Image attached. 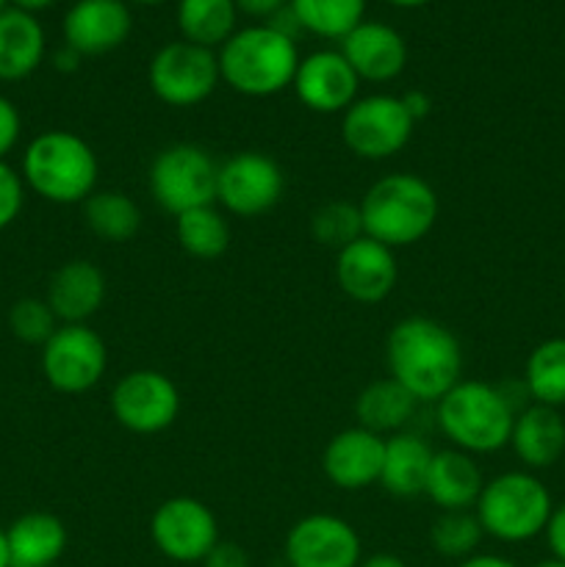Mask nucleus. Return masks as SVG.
<instances>
[{
    "label": "nucleus",
    "instance_id": "obj_1",
    "mask_svg": "<svg viewBox=\"0 0 565 567\" xmlns=\"http://www.w3.org/2000/svg\"><path fill=\"white\" fill-rule=\"evenodd\" d=\"M388 377L408 388L419 404H435L463 380V349L441 321L408 316L386 338Z\"/></svg>",
    "mask_w": 565,
    "mask_h": 567
},
{
    "label": "nucleus",
    "instance_id": "obj_2",
    "mask_svg": "<svg viewBox=\"0 0 565 567\" xmlns=\"http://www.w3.org/2000/svg\"><path fill=\"white\" fill-rule=\"evenodd\" d=\"M363 236L386 244L393 252L430 236L441 214V199L424 177L393 172L366 188L360 199Z\"/></svg>",
    "mask_w": 565,
    "mask_h": 567
},
{
    "label": "nucleus",
    "instance_id": "obj_3",
    "mask_svg": "<svg viewBox=\"0 0 565 567\" xmlns=\"http://www.w3.org/2000/svg\"><path fill=\"white\" fill-rule=\"evenodd\" d=\"M219 75L244 97H271L294 83L299 50L291 37L271 25L238 28L216 53Z\"/></svg>",
    "mask_w": 565,
    "mask_h": 567
},
{
    "label": "nucleus",
    "instance_id": "obj_4",
    "mask_svg": "<svg viewBox=\"0 0 565 567\" xmlns=\"http://www.w3.org/2000/svg\"><path fill=\"white\" fill-rule=\"evenodd\" d=\"M22 183L53 205H78L97 192L100 164L92 144L72 131H44L22 153Z\"/></svg>",
    "mask_w": 565,
    "mask_h": 567
},
{
    "label": "nucleus",
    "instance_id": "obj_5",
    "mask_svg": "<svg viewBox=\"0 0 565 567\" xmlns=\"http://www.w3.org/2000/svg\"><path fill=\"white\" fill-rule=\"evenodd\" d=\"M435 404L438 426L452 449L474 457L510 446V432L518 410L502 388L482 380H460Z\"/></svg>",
    "mask_w": 565,
    "mask_h": 567
},
{
    "label": "nucleus",
    "instance_id": "obj_6",
    "mask_svg": "<svg viewBox=\"0 0 565 567\" xmlns=\"http://www.w3.org/2000/svg\"><path fill=\"white\" fill-rule=\"evenodd\" d=\"M554 513L552 493L530 471H507L485 482L474 515L499 543H526L543 535Z\"/></svg>",
    "mask_w": 565,
    "mask_h": 567
},
{
    "label": "nucleus",
    "instance_id": "obj_7",
    "mask_svg": "<svg viewBox=\"0 0 565 567\" xmlns=\"http://www.w3.org/2000/svg\"><path fill=\"white\" fill-rule=\"evenodd\" d=\"M219 164L205 147L192 142L170 144L153 158L147 186L161 210L181 216L186 210L216 205Z\"/></svg>",
    "mask_w": 565,
    "mask_h": 567
},
{
    "label": "nucleus",
    "instance_id": "obj_8",
    "mask_svg": "<svg viewBox=\"0 0 565 567\" xmlns=\"http://www.w3.org/2000/svg\"><path fill=\"white\" fill-rule=\"evenodd\" d=\"M415 131V120L402 97L369 94L358 97L341 114V142L363 161H388L402 153Z\"/></svg>",
    "mask_w": 565,
    "mask_h": 567
},
{
    "label": "nucleus",
    "instance_id": "obj_9",
    "mask_svg": "<svg viewBox=\"0 0 565 567\" xmlns=\"http://www.w3.org/2000/svg\"><path fill=\"white\" fill-rule=\"evenodd\" d=\"M147 81L161 103L172 109H192L205 103L219 86V61L214 50L177 39L153 55Z\"/></svg>",
    "mask_w": 565,
    "mask_h": 567
},
{
    "label": "nucleus",
    "instance_id": "obj_10",
    "mask_svg": "<svg viewBox=\"0 0 565 567\" xmlns=\"http://www.w3.org/2000/svg\"><path fill=\"white\" fill-rule=\"evenodd\" d=\"M286 192L280 164L258 150H244L219 164L216 203L238 219H255L275 208Z\"/></svg>",
    "mask_w": 565,
    "mask_h": 567
},
{
    "label": "nucleus",
    "instance_id": "obj_11",
    "mask_svg": "<svg viewBox=\"0 0 565 567\" xmlns=\"http://www.w3.org/2000/svg\"><path fill=\"white\" fill-rule=\"evenodd\" d=\"M109 369L105 341L89 324H61L42 347V374L53 391L78 396L103 380Z\"/></svg>",
    "mask_w": 565,
    "mask_h": 567
},
{
    "label": "nucleus",
    "instance_id": "obj_12",
    "mask_svg": "<svg viewBox=\"0 0 565 567\" xmlns=\"http://www.w3.org/2000/svg\"><path fill=\"white\" fill-rule=\"evenodd\" d=\"M111 413L133 435H158L177 421L181 391L164 371L136 369L111 388Z\"/></svg>",
    "mask_w": 565,
    "mask_h": 567
},
{
    "label": "nucleus",
    "instance_id": "obj_13",
    "mask_svg": "<svg viewBox=\"0 0 565 567\" xmlns=\"http://www.w3.org/2000/svg\"><path fill=\"white\" fill-rule=\"evenodd\" d=\"M150 540L172 563H203L219 543V520L199 498H166L150 518Z\"/></svg>",
    "mask_w": 565,
    "mask_h": 567
},
{
    "label": "nucleus",
    "instance_id": "obj_14",
    "mask_svg": "<svg viewBox=\"0 0 565 567\" xmlns=\"http://www.w3.org/2000/svg\"><path fill=\"white\" fill-rule=\"evenodd\" d=\"M282 554L288 567H358L363 543L349 520L314 513L288 529Z\"/></svg>",
    "mask_w": 565,
    "mask_h": 567
},
{
    "label": "nucleus",
    "instance_id": "obj_15",
    "mask_svg": "<svg viewBox=\"0 0 565 567\" xmlns=\"http://www.w3.org/2000/svg\"><path fill=\"white\" fill-rule=\"evenodd\" d=\"M291 89L314 114H343L358 100L360 78L341 50H316L299 59Z\"/></svg>",
    "mask_w": 565,
    "mask_h": 567
},
{
    "label": "nucleus",
    "instance_id": "obj_16",
    "mask_svg": "<svg viewBox=\"0 0 565 567\" xmlns=\"http://www.w3.org/2000/svg\"><path fill=\"white\" fill-rule=\"evenodd\" d=\"M397 252L369 236H360L336 255V282L352 302L377 305L397 288Z\"/></svg>",
    "mask_w": 565,
    "mask_h": 567
},
{
    "label": "nucleus",
    "instance_id": "obj_17",
    "mask_svg": "<svg viewBox=\"0 0 565 567\" xmlns=\"http://www.w3.org/2000/svg\"><path fill=\"white\" fill-rule=\"evenodd\" d=\"M382 457H386V437L363 426H349L327 441L321 471L338 491H366L380 482Z\"/></svg>",
    "mask_w": 565,
    "mask_h": 567
},
{
    "label": "nucleus",
    "instance_id": "obj_18",
    "mask_svg": "<svg viewBox=\"0 0 565 567\" xmlns=\"http://www.w3.org/2000/svg\"><path fill=\"white\" fill-rule=\"evenodd\" d=\"M133 14L125 0H75L64 14V44L75 53L105 55L131 37Z\"/></svg>",
    "mask_w": 565,
    "mask_h": 567
},
{
    "label": "nucleus",
    "instance_id": "obj_19",
    "mask_svg": "<svg viewBox=\"0 0 565 567\" xmlns=\"http://www.w3.org/2000/svg\"><path fill=\"white\" fill-rule=\"evenodd\" d=\"M341 55L360 81L388 83L404 72L408 44L402 33L388 22L363 20L341 39Z\"/></svg>",
    "mask_w": 565,
    "mask_h": 567
},
{
    "label": "nucleus",
    "instance_id": "obj_20",
    "mask_svg": "<svg viewBox=\"0 0 565 567\" xmlns=\"http://www.w3.org/2000/svg\"><path fill=\"white\" fill-rule=\"evenodd\" d=\"M105 275L92 260H66L53 271L44 302L59 324H86L105 302Z\"/></svg>",
    "mask_w": 565,
    "mask_h": 567
},
{
    "label": "nucleus",
    "instance_id": "obj_21",
    "mask_svg": "<svg viewBox=\"0 0 565 567\" xmlns=\"http://www.w3.org/2000/svg\"><path fill=\"white\" fill-rule=\"evenodd\" d=\"M482 487H485V476H482V468L471 454L460 452V449H443V452L432 454L424 496L441 513L474 509Z\"/></svg>",
    "mask_w": 565,
    "mask_h": 567
},
{
    "label": "nucleus",
    "instance_id": "obj_22",
    "mask_svg": "<svg viewBox=\"0 0 565 567\" xmlns=\"http://www.w3.org/2000/svg\"><path fill=\"white\" fill-rule=\"evenodd\" d=\"M510 446L530 471L552 468L565 452V421L559 410L546 404L518 410L510 432Z\"/></svg>",
    "mask_w": 565,
    "mask_h": 567
},
{
    "label": "nucleus",
    "instance_id": "obj_23",
    "mask_svg": "<svg viewBox=\"0 0 565 567\" xmlns=\"http://www.w3.org/2000/svg\"><path fill=\"white\" fill-rule=\"evenodd\" d=\"M44 48L48 39L37 14H28L14 6L0 14V81L17 83L33 75L42 64Z\"/></svg>",
    "mask_w": 565,
    "mask_h": 567
},
{
    "label": "nucleus",
    "instance_id": "obj_24",
    "mask_svg": "<svg viewBox=\"0 0 565 567\" xmlns=\"http://www.w3.org/2000/svg\"><path fill=\"white\" fill-rule=\"evenodd\" d=\"M11 567H50L66 551V526L53 513H25L6 529Z\"/></svg>",
    "mask_w": 565,
    "mask_h": 567
},
{
    "label": "nucleus",
    "instance_id": "obj_25",
    "mask_svg": "<svg viewBox=\"0 0 565 567\" xmlns=\"http://www.w3.org/2000/svg\"><path fill=\"white\" fill-rule=\"evenodd\" d=\"M432 449L424 437L413 432H397L386 437V457H382L380 482L377 485L397 498L424 496L427 471L432 463Z\"/></svg>",
    "mask_w": 565,
    "mask_h": 567
},
{
    "label": "nucleus",
    "instance_id": "obj_26",
    "mask_svg": "<svg viewBox=\"0 0 565 567\" xmlns=\"http://www.w3.org/2000/svg\"><path fill=\"white\" fill-rule=\"evenodd\" d=\"M415 410H419L415 396L408 388L399 385L393 377H382V380L369 382L360 391L358 402H355L358 426L382 437L404 432V426L410 424Z\"/></svg>",
    "mask_w": 565,
    "mask_h": 567
},
{
    "label": "nucleus",
    "instance_id": "obj_27",
    "mask_svg": "<svg viewBox=\"0 0 565 567\" xmlns=\"http://www.w3.org/2000/svg\"><path fill=\"white\" fill-rule=\"evenodd\" d=\"M236 0H177V28L186 42L216 50L236 33Z\"/></svg>",
    "mask_w": 565,
    "mask_h": 567
},
{
    "label": "nucleus",
    "instance_id": "obj_28",
    "mask_svg": "<svg viewBox=\"0 0 565 567\" xmlns=\"http://www.w3.org/2000/svg\"><path fill=\"white\" fill-rule=\"evenodd\" d=\"M83 221L89 230L109 244L131 241L142 227V210L125 192L105 188L83 199Z\"/></svg>",
    "mask_w": 565,
    "mask_h": 567
},
{
    "label": "nucleus",
    "instance_id": "obj_29",
    "mask_svg": "<svg viewBox=\"0 0 565 567\" xmlns=\"http://www.w3.org/2000/svg\"><path fill=\"white\" fill-rule=\"evenodd\" d=\"M524 388L535 404L565 408V338L537 343L524 365Z\"/></svg>",
    "mask_w": 565,
    "mask_h": 567
},
{
    "label": "nucleus",
    "instance_id": "obj_30",
    "mask_svg": "<svg viewBox=\"0 0 565 567\" xmlns=\"http://www.w3.org/2000/svg\"><path fill=\"white\" fill-rule=\"evenodd\" d=\"M175 233L183 252L197 260H216L230 247V225L216 205L175 216Z\"/></svg>",
    "mask_w": 565,
    "mask_h": 567
},
{
    "label": "nucleus",
    "instance_id": "obj_31",
    "mask_svg": "<svg viewBox=\"0 0 565 567\" xmlns=\"http://www.w3.org/2000/svg\"><path fill=\"white\" fill-rule=\"evenodd\" d=\"M288 6L302 31L338 42L363 22L366 11V0H288Z\"/></svg>",
    "mask_w": 565,
    "mask_h": 567
},
{
    "label": "nucleus",
    "instance_id": "obj_32",
    "mask_svg": "<svg viewBox=\"0 0 565 567\" xmlns=\"http://www.w3.org/2000/svg\"><path fill=\"white\" fill-rule=\"evenodd\" d=\"M482 532L480 518L474 515V509H454V513H441L430 526V546L432 551L441 554V557L454 559V563H463V559L480 554Z\"/></svg>",
    "mask_w": 565,
    "mask_h": 567
},
{
    "label": "nucleus",
    "instance_id": "obj_33",
    "mask_svg": "<svg viewBox=\"0 0 565 567\" xmlns=\"http://www.w3.org/2000/svg\"><path fill=\"white\" fill-rule=\"evenodd\" d=\"M310 233L316 244L341 252L352 241L363 236V219H360V205L349 199H332L325 203L310 216Z\"/></svg>",
    "mask_w": 565,
    "mask_h": 567
},
{
    "label": "nucleus",
    "instance_id": "obj_34",
    "mask_svg": "<svg viewBox=\"0 0 565 567\" xmlns=\"http://www.w3.org/2000/svg\"><path fill=\"white\" fill-rule=\"evenodd\" d=\"M59 327V319L44 299H17L9 310L11 336L22 343H31V347H44Z\"/></svg>",
    "mask_w": 565,
    "mask_h": 567
},
{
    "label": "nucleus",
    "instance_id": "obj_35",
    "mask_svg": "<svg viewBox=\"0 0 565 567\" xmlns=\"http://www.w3.org/2000/svg\"><path fill=\"white\" fill-rule=\"evenodd\" d=\"M25 203V183L17 169H11L6 161H0V230L14 225Z\"/></svg>",
    "mask_w": 565,
    "mask_h": 567
},
{
    "label": "nucleus",
    "instance_id": "obj_36",
    "mask_svg": "<svg viewBox=\"0 0 565 567\" xmlns=\"http://www.w3.org/2000/svg\"><path fill=\"white\" fill-rule=\"evenodd\" d=\"M22 133V120L17 105L9 97L0 94V161H6V155L17 147Z\"/></svg>",
    "mask_w": 565,
    "mask_h": 567
},
{
    "label": "nucleus",
    "instance_id": "obj_37",
    "mask_svg": "<svg viewBox=\"0 0 565 567\" xmlns=\"http://www.w3.org/2000/svg\"><path fill=\"white\" fill-rule=\"evenodd\" d=\"M203 567H253L249 563V554L244 551L238 543L230 540H219L214 548L208 551V557L199 563Z\"/></svg>",
    "mask_w": 565,
    "mask_h": 567
},
{
    "label": "nucleus",
    "instance_id": "obj_38",
    "mask_svg": "<svg viewBox=\"0 0 565 567\" xmlns=\"http://www.w3.org/2000/svg\"><path fill=\"white\" fill-rule=\"evenodd\" d=\"M543 535H546L548 548H552V557L559 559V563H565V504L563 507H554Z\"/></svg>",
    "mask_w": 565,
    "mask_h": 567
},
{
    "label": "nucleus",
    "instance_id": "obj_39",
    "mask_svg": "<svg viewBox=\"0 0 565 567\" xmlns=\"http://www.w3.org/2000/svg\"><path fill=\"white\" fill-rule=\"evenodd\" d=\"M288 0H236V9L247 17H260V20H271L277 11H282Z\"/></svg>",
    "mask_w": 565,
    "mask_h": 567
},
{
    "label": "nucleus",
    "instance_id": "obj_40",
    "mask_svg": "<svg viewBox=\"0 0 565 567\" xmlns=\"http://www.w3.org/2000/svg\"><path fill=\"white\" fill-rule=\"evenodd\" d=\"M402 103H404V109H408V114L415 120V125H419V122L424 120V116L430 114V109H432L430 94L421 92V89H413V92H404L402 94Z\"/></svg>",
    "mask_w": 565,
    "mask_h": 567
},
{
    "label": "nucleus",
    "instance_id": "obj_41",
    "mask_svg": "<svg viewBox=\"0 0 565 567\" xmlns=\"http://www.w3.org/2000/svg\"><path fill=\"white\" fill-rule=\"evenodd\" d=\"M454 567H515V563H510L507 557H499V554H474Z\"/></svg>",
    "mask_w": 565,
    "mask_h": 567
},
{
    "label": "nucleus",
    "instance_id": "obj_42",
    "mask_svg": "<svg viewBox=\"0 0 565 567\" xmlns=\"http://www.w3.org/2000/svg\"><path fill=\"white\" fill-rule=\"evenodd\" d=\"M81 59H83L81 53H75V50L66 48V44H64V48H61V50H55L53 66L59 72H75L78 64H81Z\"/></svg>",
    "mask_w": 565,
    "mask_h": 567
},
{
    "label": "nucleus",
    "instance_id": "obj_43",
    "mask_svg": "<svg viewBox=\"0 0 565 567\" xmlns=\"http://www.w3.org/2000/svg\"><path fill=\"white\" fill-rule=\"evenodd\" d=\"M358 567H408V563H404L402 557H397V554L380 551V554H371V557L360 559Z\"/></svg>",
    "mask_w": 565,
    "mask_h": 567
},
{
    "label": "nucleus",
    "instance_id": "obj_44",
    "mask_svg": "<svg viewBox=\"0 0 565 567\" xmlns=\"http://www.w3.org/2000/svg\"><path fill=\"white\" fill-rule=\"evenodd\" d=\"M53 3L55 0H11V6H14V9L28 11V14H37V11L50 9Z\"/></svg>",
    "mask_w": 565,
    "mask_h": 567
},
{
    "label": "nucleus",
    "instance_id": "obj_45",
    "mask_svg": "<svg viewBox=\"0 0 565 567\" xmlns=\"http://www.w3.org/2000/svg\"><path fill=\"white\" fill-rule=\"evenodd\" d=\"M0 567H11L9 543H6V529H3V526H0Z\"/></svg>",
    "mask_w": 565,
    "mask_h": 567
},
{
    "label": "nucleus",
    "instance_id": "obj_46",
    "mask_svg": "<svg viewBox=\"0 0 565 567\" xmlns=\"http://www.w3.org/2000/svg\"><path fill=\"white\" fill-rule=\"evenodd\" d=\"M391 6H399V9H419V6L432 3V0H388Z\"/></svg>",
    "mask_w": 565,
    "mask_h": 567
},
{
    "label": "nucleus",
    "instance_id": "obj_47",
    "mask_svg": "<svg viewBox=\"0 0 565 567\" xmlns=\"http://www.w3.org/2000/svg\"><path fill=\"white\" fill-rule=\"evenodd\" d=\"M532 567H565V563H559V559L548 557V559H541V563H537V565H532Z\"/></svg>",
    "mask_w": 565,
    "mask_h": 567
},
{
    "label": "nucleus",
    "instance_id": "obj_48",
    "mask_svg": "<svg viewBox=\"0 0 565 567\" xmlns=\"http://www.w3.org/2000/svg\"><path fill=\"white\" fill-rule=\"evenodd\" d=\"M125 3H136V6H158L164 0H125Z\"/></svg>",
    "mask_w": 565,
    "mask_h": 567
},
{
    "label": "nucleus",
    "instance_id": "obj_49",
    "mask_svg": "<svg viewBox=\"0 0 565 567\" xmlns=\"http://www.w3.org/2000/svg\"><path fill=\"white\" fill-rule=\"evenodd\" d=\"M9 3H11V0H0V14H3V11L9 9Z\"/></svg>",
    "mask_w": 565,
    "mask_h": 567
}]
</instances>
